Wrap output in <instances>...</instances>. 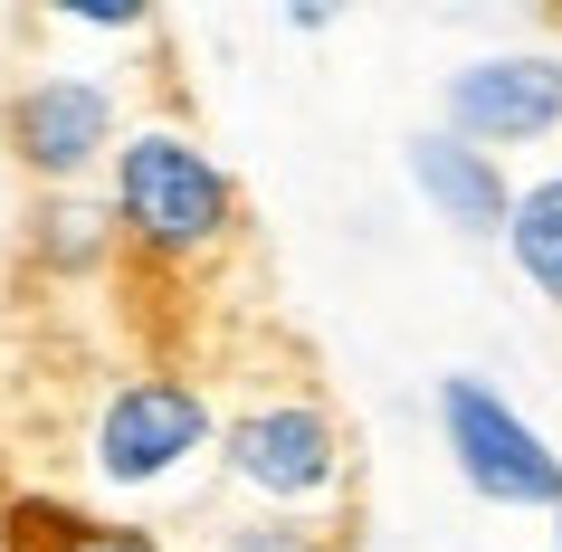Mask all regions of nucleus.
Listing matches in <instances>:
<instances>
[{
    "mask_svg": "<svg viewBox=\"0 0 562 552\" xmlns=\"http://www.w3.org/2000/svg\"><path fill=\"white\" fill-rule=\"evenodd\" d=\"M77 476L105 515L162 523L220 495V401L191 372H115L77 429Z\"/></svg>",
    "mask_w": 562,
    "mask_h": 552,
    "instance_id": "obj_1",
    "label": "nucleus"
},
{
    "mask_svg": "<svg viewBox=\"0 0 562 552\" xmlns=\"http://www.w3.org/2000/svg\"><path fill=\"white\" fill-rule=\"evenodd\" d=\"M95 191L115 210L124 258H144L153 277H201V267H220L238 248V229H248L238 172L181 115H134Z\"/></svg>",
    "mask_w": 562,
    "mask_h": 552,
    "instance_id": "obj_2",
    "label": "nucleus"
},
{
    "mask_svg": "<svg viewBox=\"0 0 562 552\" xmlns=\"http://www.w3.org/2000/svg\"><path fill=\"white\" fill-rule=\"evenodd\" d=\"M220 505L344 523L353 438H344V419L315 381H248L238 401H220Z\"/></svg>",
    "mask_w": 562,
    "mask_h": 552,
    "instance_id": "obj_3",
    "label": "nucleus"
},
{
    "mask_svg": "<svg viewBox=\"0 0 562 552\" xmlns=\"http://www.w3.org/2000/svg\"><path fill=\"white\" fill-rule=\"evenodd\" d=\"M124 87L105 67H30L0 95V144L38 191H95L124 144Z\"/></svg>",
    "mask_w": 562,
    "mask_h": 552,
    "instance_id": "obj_4",
    "label": "nucleus"
},
{
    "mask_svg": "<svg viewBox=\"0 0 562 552\" xmlns=\"http://www.w3.org/2000/svg\"><path fill=\"white\" fill-rule=\"evenodd\" d=\"M439 438H448V466H458L468 495L515 505V515H562V448L486 372H448L439 381Z\"/></svg>",
    "mask_w": 562,
    "mask_h": 552,
    "instance_id": "obj_5",
    "label": "nucleus"
},
{
    "mask_svg": "<svg viewBox=\"0 0 562 552\" xmlns=\"http://www.w3.org/2000/svg\"><path fill=\"white\" fill-rule=\"evenodd\" d=\"M439 124L476 153H533L562 134V48H486V58L448 67Z\"/></svg>",
    "mask_w": 562,
    "mask_h": 552,
    "instance_id": "obj_6",
    "label": "nucleus"
},
{
    "mask_svg": "<svg viewBox=\"0 0 562 552\" xmlns=\"http://www.w3.org/2000/svg\"><path fill=\"white\" fill-rule=\"evenodd\" d=\"M401 162H411V191L439 210V229L476 238V248H486V238H505L515 181H505L496 153H476V144H458L448 124H429V134H411V144H401Z\"/></svg>",
    "mask_w": 562,
    "mask_h": 552,
    "instance_id": "obj_7",
    "label": "nucleus"
},
{
    "mask_svg": "<svg viewBox=\"0 0 562 552\" xmlns=\"http://www.w3.org/2000/svg\"><path fill=\"white\" fill-rule=\"evenodd\" d=\"M124 258L105 191H38L30 201V267L38 277H105Z\"/></svg>",
    "mask_w": 562,
    "mask_h": 552,
    "instance_id": "obj_8",
    "label": "nucleus"
},
{
    "mask_svg": "<svg viewBox=\"0 0 562 552\" xmlns=\"http://www.w3.org/2000/svg\"><path fill=\"white\" fill-rule=\"evenodd\" d=\"M505 258H515V277H525L543 305H562V162L553 172L515 181V210H505Z\"/></svg>",
    "mask_w": 562,
    "mask_h": 552,
    "instance_id": "obj_9",
    "label": "nucleus"
},
{
    "mask_svg": "<svg viewBox=\"0 0 562 552\" xmlns=\"http://www.w3.org/2000/svg\"><path fill=\"white\" fill-rule=\"evenodd\" d=\"M20 552H181L162 523H134V515H67V505H20Z\"/></svg>",
    "mask_w": 562,
    "mask_h": 552,
    "instance_id": "obj_10",
    "label": "nucleus"
},
{
    "mask_svg": "<svg viewBox=\"0 0 562 552\" xmlns=\"http://www.w3.org/2000/svg\"><path fill=\"white\" fill-rule=\"evenodd\" d=\"M181 552H344L334 523H296V515H248V505H210L201 533Z\"/></svg>",
    "mask_w": 562,
    "mask_h": 552,
    "instance_id": "obj_11",
    "label": "nucleus"
},
{
    "mask_svg": "<svg viewBox=\"0 0 562 552\" xmlns=\"http://www.w3.org/2000/svg\"><path fill=\"white\" fill-rule=\"evenodd\" d=\"M58 30H77V38H144L153 20L144 10H58Z\"/></svg>",
    "mask_w": 562,
    "mask_h": 552,
    "instance_id": "obj_12",
    "label": "nucleus"
},
{
    "mask_svg": "<svg viewBox=\"0 0 562 552\" xmlns=\"http://www.w3.org/2000/svg\"><path fill=\"white\" fill-rule=\"evenodd\" d=\"M286 30H296V38H325L334 30V0H286Z\"/></svg>",
    "mask_w": 562,
    "mask_h": 552,
    "instance_id": "obj_13",
    "label": "nucleus"
},
{
    "mask_svg": "<svg viewBox=\"0 0 562 552\" xmlns=\"http://www.w3.org/2000/svg\"><path fill=\"white\" fill-rule=\"evenodd\" d=\"M553 552H562V515H553Z\"/></svg>",
    "mask_w": 562,
    "mask_h": 552,
    "instance_id": "obj_14",
    "label": "nucleus"
}]
</instances>
